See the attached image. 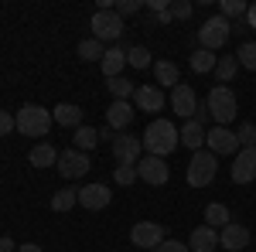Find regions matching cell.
Returning a JSON list of instances; mask_svg holds the SVG:
<instances>
[{
    "mask_svg": "<svg viewBox=\"0 0 256 252\" xmlns=\"http://www.w3.org/2000/svg\"><path fill=\"white\" fill-rule=\"evenodd\" d=\"M106 89L113 92L116 102H126V99H134V92H137V85H134V82H126L123 75H120V78H106Z\"/></svg>",
    "mask_w": 256,
    "mask_h": 252,
    "instance_id": "cell-27",
    "label": "cell"
},
{
    "mask_svg": "<svg viewBox=\"0 0 256 252\" xmlns=\"http://www.w3.org/2000/svg\"><path fill=\"white\" fill-rule=\"evenodd\" d=\"M96 143H99V130H92V126H79V130H76V150L86 154V150H92Z\"/></svg>",
    "mask_w": 256,
    "mask_h": 252,
    "instance_id": "cell-30",
    "label": "cell"
},
{
    "mask_svg": "<svg viewBox=\"0 0 256 252\" xmlns=\"http://www.w3.org/2000/svg\"><path fill=\"white\" fill-rule=\"evenodd\" d=\"M102 75L106 78H120V72L126 68V48H106V55L99 61Z\"/></svg>",
    "mask_w": 256,
    "mask_h": 252,
    "instance_id": "cell-20",
    "label": "cell"
},
{
    "mask_svg": "<svg viewBox=\"0 0 256 252\" xmlns=\"http://www.w3.org/2000/svg\"><path fill=\"white\" fill-rule=\"evenodd\" d=\"M79 205V188H62V191H55V198H52V208L55 212H72Z\"/></svg>",
    "mask_w": 256,
    "mask_h": 252,
    "instance_id": "cell-26",
    "label": "cell"
},
{
    "mask_svg": "<svg viewBox=\"0 0 256 252\" xmlns=\"http://www.w3.org/2000/svg\"><path fill=\"white\" fill-rule=\"evenodd\" d=\"M28 160H31L38 171H41V167H55V164H58V150H55L52 143H38V147H31Z\"/></svg>",
    "mask_w": 256,
    "mask_h": 252,
    "instance_id": "cell-22",
    "label": "cell"
},
{
    "mask_svg": "<svg viewBox=\"0 0 256 252\" xmlns=\"http://www.w3.org/2000/svg\"><path fill=\"white\" fill-rule=\"evenodd\" d=\"M147 7H150L154 14H160V10H168L171 3H168V0H147Z\"/></svg>",
    "mask_w": 256,
    "mask_h": 252,
    "instance_id": "cell-40",
    "label": "cell"
},
{
    "mask_svg": "<svg viewBox=\"0 0 256 252\" xmlns=\"http://www.w3.org/2000/svg\"><path fill=\"white\" fill-rule=\"evenodd\" d=\"M113 157H116L120 164H134L137 167L140 157H144V140L140 136H130V133H120L113 140Z\"/></svg>",
    "mask_w": 256,
    "mask_h": 252,
    "instance_id": "cell-10",
    "label": "cell"
},
{
    "mask_svg": "<svg viewBox=\"0 0 256 252\" xmlns=\"http://www.w3.org/2000/svg\"><path fill=\"white\" fill-rule=\"evenodd\" d=\"M137 177L144 181V184H154V188H160V184H168V177H171V167H168V160L164 157H140L137 164Z\"/></svg>",
    "mask_w": 256,
    "mask_h": 252,
    "instance_id": "cell-8",
    "label": "cell"
},
{
    "mask_svg": "<svg viewBox=\"0 0 256 252\" xmlns=\"http://www.w3.org/2000/svg\"><path fill=\"white\" fill-rule=\"evenodd\" d=\"M113 177H116V184H120V188H130L134 181H140V177H137V167H134V164H120Z\"/></svg>",
    "mask_w": 256,
    "mask_h": 252,
    "instance_id": "cell-34",
    "label": "cell"
},
{
    "mask_svg": "<svg viewBox=\"0 0 256 252\" xmlns=\"http://www.w3.org/2000/svg\"><path fill=\"white\" fill-rule=\"evenodd\" d=\"M140 140H144V150H147L150 157H168L178 143H181V136H178L171 119H154V123L144 130Z\"/></svg>",
    "mask_w": 256,
    "mask_h": 252,
    "instance_id": "cell-1",
    "label": "cell"
},
{
    "mask_svg": "<svg viewBox=\"0 0 256 252\" xmlns=\"http://www.w3.org/2000/svg\"><path fill=\"white\" fill-rule=\"evenodd\" d=\"M102 55H106L102 41H96V38L79 41V58H82V61H102Z\"/></svg>",
    "mask_w": 256,
    "mask_h": 252,
    "instance_id": "cell-29",
    "label": "cell"
},
{
    "mask_svg": "<svg viewBox=\"0 0 256 252\" xmlns=\"http://www.w3.org/2000/svg\"><path fill=\"white\" fill-rule=\"evenodd\" d=\"M178 136H181V143L184 147H192V150H202V143H205V123L202 119H184V126L178 130Z\"/></svg>",
    "mask_w": 256,
    "mask_h": 252,
    "instance_id": "cell-19",
    "label": "cell"
},
{
    "mask_svg": "<svg viewBox=\"0 0 256 252\" xmlns=\"http://www.w3.org/2000/svg\"><path fill=\"white\" fill-rule=\"evenodd\" d=\"M126 65H134V68H147V65H154L150 61V51L147 48H126Z\"/></svg>",
    "mask_w": 256,
    "mask_h": 252,
    "instance_id": "cell-33",
    "label": "cell"
},
{
    "mask_svg": "<svg viewBox=\"0 0 256 252\" xmlns=\"http://www.w3.org/2000/svg\"><path fill=\"white\" fill-rule=\"evenodd\" d=\"M110 201H113V191H110L106 184H86V188H79V205H82V208H89V212L106 208Z\"/></svg>",
    "mask_w": 256,
    "mask_h": 252,
    "instance_id": "cell-14",
    "label": "cell"
},
{
    "mask_svg": "<svg viewBox=\"0 0 256 252\" xmlns=\"http://www.w3.org/2000/svg\"><path fill=\"white\" fill-rule=\"evenodd\" d=\"M246 27H256V3H250V14H246Z\"/></svg>",
    "mask_w": 256,
    "mask_h": 252,
    "instance_id": "cell-44",
    "label": "cell"
},
{
    "mask_svg": "<svg viewBox=\"0 0 256 252\" xmlns=\"http://www.w3.org/2000/svg\"><path fill=\"white\" fill-rule=\"evenodd\" d=\"M232 181H236V184L256 181V147H242V150L232 157Z\"/></svg>",
    "mask_w": 256,
    "mask_h": 252,
    "instance_id": "cell-13",
    "label": "cell"
},
{
    "mask_svg": "<svg viewBox=\"0 0 256 252\" xmlns=\"http://www.w3.org/2000/svg\"><path fill=\"white\" fill-rule=\"evenodd\" d=\"M18 133L24 136H48V130H52V109H44V106H38V102H24L18 109Z\"/></svg>",
    "mask_w": 256,
    "mask_h": 252,
    "instance_id": "cell-2",
    "label": "cell"
},
{
    "mask_svg": "<svg viewBox=\"0 0 256 252\" xmlns=\"http://www.w3.org/2000/svg\"><path fill=\"white\" fill-rule=\"evenodd\" d=\"M52 119L58 123V126H68V130H79L82 126V109L76 102H58L55 109H52Z\"/></svg>",
    "mask_w": 256,
    "mask_h": 252,
    "instance_id": "cell-21",
    "label": "cell"
},
{
    "mask_svg": "<svg viewBox=\"0 0 256 252\" xmlns=\"http://www.w3.org/2000/svg\"><path fill=\"white\" fill-rule=\"evenodd\" d=\"M130 123H134V106L113 99V106L106 109V126H110V130H126Z\"/></svg>",
    "mask_w": 256,
    "mask_h": 252,
    "instance_id": "cell-18",
    "label": "cell"
},
{
    "mask_svg": "<svg viewBox=\"0 0 256 252\" xmlns=\"http://www.w3.org/2000/svg\"><path fill=\"white\" fill-rule=\"evenodd\" d=\"M123 34V17L116 10H96L92 14V38L96 41H116Z\"/></svg>",
    "mask_w": 256,
    "mask_h": 252,
    "instance_id": "cell-7",
    "label": "cell"
},
{
    "mask_svg": "<svg viewBox=\"0 0 256 252\" xmlns=\"http://www.w3.org/2000/svg\"><path fill=\"white\" fill-rule=\"evenodd\" d=\"M192 10H195V7H192L188 0H174V3H171V20H188Z\"/></svg>",
    "mask_w": 256,
    "mask_h": 252,
    "instance_id": "cell-35",
    "label": "cell"
},
{
    "mask_svg": "<svg viewBox=\"0 0 256 252\" xmlns=\"http://www.w3.org/2000/svg\"><path fill=\"white\" fill-rule=\"evenodd\" d=\"M239 72V61H236V55H218V61H216V82L218 85H226V82H232V75Z\"/></svg>",
    "mask_w": 256,
    "mask_h": 252,
    "instance_id": "cell-24",
    "label": "cell"
},
{
    "mask_svg": "<svg viewBox=\"0 0 256 252\" xmlns=\"http://www.w3.org/2000/svg\"><path fill=\"white\" fill-rule=\"evenodd\" d=\"M58 174L65 177V181H76V177H82V174H89V157L82 154V150H65V154H58Z\"/></svg>",
    "mask_w": 256,
    "mask_h": 252,
    "instance_id": "cell-11",
    "label": "cell"
},
{
    "mask_svg": "<svg viewBox=\"0 0 256 252\" xmlns=\"http://www.w3.org/2000/svg\"><path fill=\"white\" fill-rule=\"evenodd\" d=\"M229 218H232L229 208H226V205H218V201H212V205L205 208V225H208V229H226V225H229Z\"/></svg>",
    "mask_w": 256,
    "mask_h": 252,
    "instance_id": "cell-25",
    "label": "cell"
},
{
    "mask_svg": "<svg viewBox=\"0 0 256 252\" xmlns=\"http://www.w3.org/2000/svg\"><path fill=\"white\" fill-rule=\"evenodd\" d=\"M130 242H134L137 249H158L160 242H164V229L154 225V222H137V225L130 229Z\"/></svg>",
    "mask_w": 256,
    "mask_h": 252,
    "instance_id": "cell-12",
    "label": "cell"
},
{
    "mask_svg": "<svg viewBox=\"0 0 256 252\" xmlns=\"http://www.w3.org/2000/svg\"><path fill=\"white\" fill-rule=\"evenodd\" d=\"M205 106H208V116L216 119L218 126H229L239 113V102H236V92L229 89V85H216L208 99H205Z\"/></svg>",
    "mask_w": 256,
    "mask_h": 252,
    "instance_id": "cell-3",
    "label": "cell"
},
{
    "mask_svg": "<svg viewBox=\"0 0 256 252\" xmlns=\"http://www.w3.org/2000/svg\"><path fill=\"white\" fill-rule=\"evenodd\" d=\"M229 34H232V20H226L222 14H216V17H208L198 27V44H202L205 51H218V48L229 41Z\"/></svg>",
    "mask_w": 256,
    "mask_h": 252,
    "instance_id": "cell-5",
    "label": "cell"
},
{
    "mask_svg": "<svg viewBox=\"0 0 256 252\" xmlns=\"http://www.w3.org/2000/svg\"><path fill=\"white\" fill-rule=\"evenodd\" d=\"M205 147H208L216 157H236L239 150H242V147H239V136L232 133L229 126H216V130H208Z\"/></svg>",
    "mask_w": 256,
    "mask_h": 252,
    "instance_id": "cell-6",
    "label": "cell"
},
{
    "mask_svg": "<svg viewBox=\"0 0 256 252\" xmlns=\"http://www.w3.org/2000/svg\"><path fill=\"white\" fill-rule=\"evenodd\" d=\"M188 249L192 252H216L218 249V232L216 229H208V225H198L192 239H188Z\"/></svg>",
    "mask_w": 256,
    "mask_h": 252,
    "instance_id": "cell-17",
    "label": "cell"
},
{
    "mask_svg": "<svg viewBox=\"0 0 256 252\" xmlns=\"http://www.w3.org/2000/svg\"><path fill=\"white\" fill-rule=\"evenodd\" d=\"M236 136H239V147H256V126L253 123H242Z\"/></svg>",
    "mask_w": 256,
    "mask_h": 252,
    "instance_id": "cell-36",
    "label": "cell"
},
{
    "mask_svg": "<svg viewBox=\"0 0 256 252\" xmlns=\"http://www.w3.org/2000/svg\"><path fill=\"white\" fill-rule=\"evenodd\" d=\"M154 252H192V249H188L184 242H178V239H164V242H160Z\"/></svg>",
    "mask_w": 256,
    "mask_h": 252,
    "instance_id": "cell-39",
    "label": "cell"
},
{
    "mask_svg": "<svg viewBox=\"0 0 256 252\" xmlns=\"http://www.w3.org/2000/svg\"><path fill=\"white\" fill-rule=\"evenodd\" d=\"M236 61H239V68H250V72H256V41H242V44H239Z\"/></svg>",
    "mask_w": 256,
    "mask_h": 252,
    "instance_id": "cell-31",
    "label": "cell"
},
{
    "mask_svg": "<svg viewBox=\"0 0 256 252\" xmlns=\"http://www.w3.org/2000/svg\"><path fill=\"white\" fill-rule=\"evenodd\" d=\"M113 10H116L120 17H130V14H137V10H144V0H120V3L113 7Z\"/></svg>",
    "mask_w": 256,
    "mask_h": 252,
    "instance_id": "cell-37",
    "label": "cell"
},
{
    "mask_svg": "<svg viewBox=\"0 0 256 252\" xmlns=\"http://www.w3.org/2000/svg\"><path fill=\"white\" fill-rule=\"evenodd\" d=\"M171 109H174V116H181V119H195V113H198L195 89L184 85V82H178L174 89H171Z\"/></svg>",
    "mask_w": 256,
    "mask_h": 252,
    "instance_id": "cell-9",
    "label": "cell"
},
{
    "mask_svg": "<svg viewBox=\"0 0 256 252\" xmlns=\"http://www.w3.org/2000/svg\"><path fill=\"white\" fill-rule=\"evenodd\" d=\"M134 109L160 113V109H164V92H160V85H137V92H134Z\"/></svg>",
    "mask_w": 256,
    "mask_h": 252,
    "instance_id": "cell-15",
    "label": "cell"
},
{
    "mask_svg": "<svg viewBox=\"0 0 256 252\" xmlns=\"http://www.w3.org/2000/svg\"><path fill=\"white\" fill-rule=\"evenodd\" d=\"M99 140H110V143H113V140H116V130H110V126H102V130H99Z\"/></svg>",
    "mask_w": 256,
    "mask_h": 252,
    "instance_id": "cell-43",
    "label": "cell"
},
{
    "mask_svg": "<svg viewBox=\"0 0 256 252\" xmlns=\"http://www.w3.org/2000/svg\"><path fill=\"white\" fill-rule=\"evenodd\" d=\"M10 130H18V119L10 116L7 109H0V136H10Z\"/></svg>",
    "mask_w": 256,
    "mask_h": 252,
    "instance_id": "cell-38",
    "label": "cell"
},
{
    "mask_svg": "<svg viewBox=\"0 0 256 252\" xmlns=\"http://www.w3.org/2000/svg\"><path fill=\"white\" fill-rule=\"evenodd\" d=\"M178 65L174 61H168V58H160V61H154V78H158V85H168V89H174L178 85Z\"/></svg>",
    "mask_w": 256,
    "mask_h": 252,
    "instance_id": "cell-23",
    "label": "cell"
},
{
    "mask_svg": "<svg viewBox=\"0 0 256 252\" xmlns=\"http://www.w3.org/2000/svg\"><path fill=\"white\" fill-rule=\"evenodd\" d=\"M218 246L229 252H242L250 246V229L246 225H236V222H229L222 232H218Z\"/></svg>",
    "mask_w": 256,
    "mask_h": 252,
    "instance_id": "cell-16",
    "label": "cell"
},
{
    "mask_svg": "<svg viewBox=\"0 0 256 252\" xmlns=\"http://www.w3.org/2000/svg\"><path fill=\"white\" fill-rule=\"evenodd\" d=\"M216 171H218V157L212 150H195L192 160H188V184L192 188H205V184H212L216 181Z\"/></svg>",
    "mask_w": 256,
    "mask_h": 252,
    "instance_id": "cell-4",
    "label": "cell"
},
{
    "mask_svg": "<svg viewBox=\"0 0 256 252\" xmlns=\"http://www.w3.org/2000/svg\"><path fill=\"white\" fill-rule=\"evenodd\" d=\"M250 14V3L246 0H222V17L226 20H239Z\"/></svg>",
    "mask_w": 256,
    "mask_h": 252,
    "instance_id": "cell-32",
    "label": "cell"
},
{
    "mask_svg": "<svg viewBox=\"0 0 256 252\" xmlns=\"http://www.w3.org/2000/svg\"><path fill=\"white\" fill-rule=\"evenodd\" d=\"M0 252H18V246L10 242V235H0Z\"/></svg>",
    "mask_w": 256,
    "mask_h": 252,
    "instance_id": "cell-41",
    "label": "cell"
},
{
    "mask_svg": "<svg viewBox=\"0 0 256 252\" xmlns=\"http://www.w3.org/2000/svg\"><path fill=\"white\" fill-rule=\"evenodd\" d=\"M18 252H44L38 246V242H24V246H18Z\"/></svg>",
    "mask_w": 256,
    "mask_h": 252,
    "instance_id": "cell-42",
    "label": "cell"
},
{
    "mask_svg": "<svg viewBox=\"0 0 256 252\" xmlns=\"http://www.w3.org/2000/svg\"><path fill=\"white\" fill-rule=\"evenodd\" d=\"M192 68H195L198 75H205V72H216V61H218V55L216 51H205V48H198L195 55H192Z\"/></svg>",
    "mask_w": 256,
    "mask_h": 252,
    "instance_id": "cell-28",
    "label": "cell"
}]
</instances>
